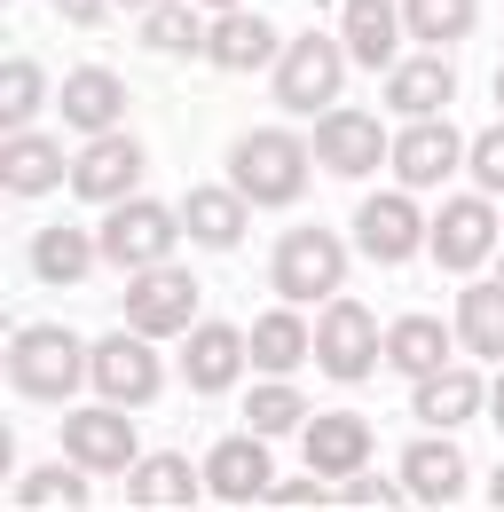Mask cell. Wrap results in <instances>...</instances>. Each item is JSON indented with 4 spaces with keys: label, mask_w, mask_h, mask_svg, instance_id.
Here are the masks:
<instances>
[{
    "label": "cell",
    "mask_w": 504,
    "mask_h": 512,
    "mask_svg": "<svg viewBox=\"0 0 504 512\" xmlns=\"http://www.w3.org/2000/svg\"><path fill=\"white\" fill-rule=\"evenodd\" d=\"M87 339L79 331H63V323H24L16 339H8V386L24 394V402H71L79 386H87Z\"/></svg>",
    "instance_id": "1"
},
{
    "label": "cell",
    "mask_w": 504,
    "mask_h": 512,
    "mask_svg": "<svg viewBox=\"0 0 504 512\" xmlns=\"http://www.w3.org/2000/svg\"><path fill=\"white\" fill-rule=\"evenodd\" d=\"M308 166H315V142H300L292 127H252L229 142V182L252 205H300Z\"/></svg>",
    "instance_id": "2"
},
{
    "label": "cell",
    "mask_w": 504,
    "mask_h": 512,
    "mask_svg": "<svg viewBox=\"0 0 504 512\" xmlns=\"http://www.w3.org/2000/svg\"><path fill=\"white\" fill-rule=\"evenodd\" d=\"M268 284H276V300H292V308H323V300H339V284H347V245H339L323 221L284 229L276 253H268Z\"/></svg>",
    "instance_id": "3"
},
{
    "label": "cell",
    "mask_w": 504,
    "mask_h": 512,
    "mask_svg": "<svg viewBox=\"0 0 504 512\" xmlns=\"http://www.w3.org/2000/svg\"><path fill=\"white\" fill-rule=\"evenodd\" d=\"M504 245V221H497V197L489 190H457L441 197L434 229H426V253H434L441 276H481Z\"/></svg>",
    "instance_id": "4"
},
{
    "label": "cell",
    "mask_w": 504,
    "mask_h": 512,
    "mask_svg": "<svg viewBox=\"0 0 504 512\" xmlns=\"http://www.w3.org/2000/svg\"><path fill=\"white\" fill-rule=\"evenodd\" d=\"M347 40H323V32H300V40H284V56H276V103L284 111H300V119H323L331 103H339V87H347Z\"/></svg>",
    "instance_id": "5"
},
{
    "label": "cell",
    "mask_w": 504,
    "mask_h": 512,
    "mask_svg": "<svg viewBox=\"0 0 504 512\" xmlns=\"http://www.w3.org/2000/svg\"><path fill=\"white\" fill-rule=\"evenodd\" d=\"M95 237H103V260L134 276V268H150V260H174V245H182L189 229H182V205H158V197L134 190V197L111 205V221H103Z\"/></svg>",
    "instance_id": "6"
},
{
    "label": "cell",
    "mask_w": 504,
    "mask_h": 512,
    "mask_svg": "<svg viewBox=\"0 0 504 512\" xmlns=\"http://www.w3.org/2000/svg\"><path fill=\"white\" fill-rule=\"evenodd\" d=\"M87 386L103 394V402H126V410H150L158 402V386H166V363H158V339L150 331H111V339H95V355H87Z\"/></svg>",
    "instance_id": "7"
},
{
    "label": "cell",
    "mask_w": 504,
    "mask_h": 512,
    "mask_svg": "<svg viewBox=\"0 0 504 512\" xmlns=\"http://www.w3.org/2000/svg\"><path fill=\"white\" fill-rule=\"evenodd\" d=\"M315 363H323V379H371L378 363H386V323L363 308V300H323V316H315Z\"/></svg>",
    "instance_id": "8"
},
{
    "label": "cell",
    "mask_w": 504,
    "mask_h": 512,
    "mask_svg": "<svg viewBox=\"0 0 504 512\" xmlns=\"http://www.w3.org/2000/svg\"><path fill=\"white\" fill-rule=\"evenodd\" d=\"M308 142H315V166L339 174V182H363V174H378V166L394 158L386 119H378V111H355V103H331V111L315 119Z\"/></svg>",
    "instance_id": "9"
},
{
    "label": "cell",
    "mask_w": 504,
    "mask_h": 512,
    "mask_svg": "<svg viewBox=\"0 0 504 512\" xmlns=\"http://www.w3.org/2000/svg\"><path fill=\"white\" fill-rule=\"evenodd\" d=\"M126 323L150 331V339H182L189 323H197V276H189L182 260L134 268V276H126Z\"/></svg>",
    "instance_id": "10"
},
{
    "label": "cell",
    "mask_w": 504,
    "mask_h": 512,
    "mask_svg": "<svg viewBox=\"0 0 504 512\" xmlns=\"http://www.w3.org/2000/svg\"><path fill=\"white\" fill-rule=\"evenodd\" d=\"M63 457L87 473H134V410L126 402H71L63 418Z\"/></svg>",
    "instance_id": "11"
},
{
    "label": "cell",
    "mask_w": 504,
    "mask_h": 512,
    "mask_svg": "<svg viewBox=\"0 0 504 512\" xmlns=\"http://www.w3.org/2000/svg\"><path fill=\"white\" fill-rule=\"evenodd\" d=\"M426 213H418V190H371L363 205H355V245H363V260H378V268H402L410 253H426Z\"/></svg>",
    "instance_id": "12"
},
{
    "label": "cell",
    "mask_w": 504,
    "mask_h": 512,
    "mask_svg": "<svg viewBox=\"0 0 504 512\" xmlns=\"http://www.w3.org/2000/svg\"><path fill=\"white\" fill-rule=\"evenodd\" d=\"M276 489V465H268V434H221L205 449V497L213 505H268Z\"/></svg>",
    "instance_id": "13"
},
{
    "label": "cell",
    "mask_w": 504,
    "mask_h": 512,
    "mask_svg": "<svg viewBox=\"0 0 504 512\" xmlns=\"http://www.w3.org/2000/svg\"><path fill=\"white\" fill-rule=\"evenodd\" d=\"M245 363H252V331H237V323L197 316L182 331V386L189 394H229Z\"/></svg>",
    "instance_id": "14"
},
{
    "label": "cell",
    "mask_w": 504,
    "mask_h": 512,
    "mask_svg": "<svg viewBox=\"0 0 504 512\" xmlns=\"http://www.w3.org/2000/svg\"><path fill=\"white\" fill-rule=\"evenodd\" d=\"M465 134L449 127V111L441 119H402V134H394V182L402 190H441L457 166H465Z\"/></svg>",
    "instance_id": "15"
},
{
    "label": "cell",
    "mask_w": 504,
    "mask_h": 512,
    "mask_svg": "<svg viewBox=\"0 0 504 512\" xmlns=\"http://www.w3.org/2000/svg\"><path fill=\"white\" fill-rule=\"evenodd\" d=\"M142 174H150V158H142V142H134V134H87V150L71 158V190L95 197V205L134 197Z\"/></svg>",
    "instance_id": "16"
},
{
    "label": "cell",
    "mask_w": 504,
    "mask_h": 512,
    "mask_svg": "<svg viewBox=\"0 0 504 512\" xmlns=\"http://www.w3.org/2000/svg\"><path fill=\"white\" fill-rule=\"evenodd\" d=\"M449 103H457V64H449L441 48L386 64V111H394V119H441Z\"/></svg>",
    "instance_id": "17"
},
{
    "label": "cell",
    "mask_w": 504,
    "mask_h": 512,
    "mask_svg": "<svg viewBox=\"0 0 504 512\" xmlns=\"http://www.w3.org/2000/svg\"><path fill=\"white\" fill-rule=\"evenodd\" d=\"M245 221H252V197L237 182H197L182 197V229H189V245H205V253H237Z\"/></svg>",
    "instance_id": "18"
},
{
    "label": "cell",
    "mask_w": 504,
    "mask_h": 512,
    "mask_svg": "<svg viewBox=\"0 0 504 512\" xmlns=\"http://www.w3.org/2000/svg\"><path fill=\"white\" fill-rule=\"evenodd\" d=\"M0 182L16 197H48L71 182V158H63V142L56 134H40V127H8V142H0Z\"/></svg>",
    "instance_id": "19"
},
{
    "label": "cell",
    "mask_w": 504,
    "mask_h": 512,
    "mask_svg": "<svg viewBox=\"0 0 504 512\" xmlns=\"http://www.w3.org/2000/svg\"><path fill=\"white\" fill-rule=\"evenodd\" d=\"M300 457H308L323 481H347V473L371 465V426H363L355 410H323V418L300 426Z\"/></svg>",
    "instance_id": "20"
},
{
    "label": "cell",
    "mask_w": 504,
    "mask_h": 512,
    "mask_svg": "<svg viewBox=\"0 0 504 512\" xmlns=\"http://www.w3.org/2000/svg\"><path fill=\"white\" fill-rule=\"evenodd\" d=\"M56 111H63L79 134H119V119H126V79H119L111 64H79V71L56 87Z\"/></svg>",
    "instance_id": "21"
},
{
    "label": "cell",
    "mask_w": 504,
    "mask_h": 512,
    "mask_svg": "<svg viewBox=\"0 0 504 512\" xmlns=\"http://www.w3.org/2000/svg\"><path fill=\"white\" fill-rule=\"evenodd\" d=\"M402 481H410V505H457L465 497V449L426 426L418 442L402 449Z\"/></svg>",
    "instance_id": "22"
},
{
    "label": "cell",
    "mask_w": 504,
    "mask_h": 512,
    "mask_svg": "<svg viewBox=\"0 0 504 512\" xmlns=\"http://www.w3.org/2000/svg\"><path fill=\"white\" fill-rule=\"evenodd\" d=\"M410 410H418V426L457 434L465 418H481V410H489V386H481V371H457V363H441V371H426V379H418Z\"/></svg>",
    "instance_id": "23"
},
{
    "label": "cell",
    "mask_w": 504,
    "mask_h": 512,
    "mask_svg": "<svg viewBox=\"0 0 504 512\" xmlns=\"http://www.w3.org/2000/svg\"><path fill=\"white\" fill-rule=\"evenodd\" d=\"M205 56L221 71H260L284 56V40H276V24L260 16V8H229V16H213V32H205Z\"/></svg>",
    "instance_id": "24"
},
{
    "label": "cell",
    "mask_w": 504,
    "mask_h": 512,
    "mask_svg": "<svg viewBox=\"0 0 504 512\" xmlns=\"http://www.w3.org/2000/svg\"><path fill=\"white\" fill-rule=\"evenodd\" d=\"M402 0H347V16H339V40H347V56L355 64L386 71L394 56H402Z\"/></svg>",
    "instance_id": "25"
},
{
    "label": "cell",
    "mask_w": 504,
    "mask_h": 512,
    "mask_svg": "<svg viewBox=\"0 0 504 512\" xmlns=\"http://www.w3.org/2000/svg\"><path fill=\"white\" fill-rule=\"evenodd\" d=\"M197 465L189 457H174V449H158V457H134V473H126V505L134 512H182L197 505Z\"/></svg>",
    "instance_id": "26"
},
{
    "label": "cell",
    "mask_w": 504,
    "mask_h": 512,
    "mask_svg": "<svg viewBox=\"0 0 504 512\" xmlns=\"http://www.w3.org/2000/svg\"><path fill=\"white\" fill-rule=\"evenodd\" d=\"M457 347L481 363H504V276H473L457 292Z\"/></svg>",
    "instance_id": "27"
},
{
    "label": "cell",
    "mask_w": 504,
    "mask_h": 512,
    "mask_svg": "<svg viewBox=\"0 0 504 512\" xmlns=\"http://www.w3.org/2000/svg\"><path fill=\"white\" fill-rule=\"evenodd\" d=\"M95 260H103V237H87V229H71V221H48V229L32 237V276H40V284H87Z\"/></svg>",
    "instance_id": "28"
},
{
    "label": "cell",
    "mask_w": 504,
    "mask_h": 512,
    "mask_svg": "<svg viewBox=\"0 0 504 512\" xmlns=\"http://www.w3.org/2000/svg\"><path fill=\"white\" fill-rule=\"evenodd\" d=\"M449 363V323L441 316H394L386 323V371H402V379H426Z\"/></svg>",
    "instance_id": "29"
},
{
    "label": "cell",
    "mask_w": 504,
    "mask_h": 512,
    "mask_svg": "<svg viewBox=\"0 0 504 512\" xmlns=\"http://www.w3.org/2000/svg\"><path fill=\"white\" fill-rule=\"evenodd\" d=\"M315 355V323L308 316H292V308H268V316L252 323V371H300Z\"/></svg>",
    "instance_id": "30"
},
{
    "label": "cell",
    "mask_w": 504,
    "mask_h": 512,
    "mask_svg": "<svg viewBox=\"0 0 504 512\" xmlns=\"http://www.w3.org/2000/svg\"><path fill=\"white\" fill-rule=\"evenodd\" d=\"M205 8L197 0H158V8H142V48L150 56H205Z\"/></svg>",
    "instance_id": "31"
},
{
    "label": "cell",
    "mask_w": 504,
    "mask_h": 512,
    "mask_svg": "<svg viewBox=\"0 0 504 512\" xmlns=\"http://www.w3.org/2000/svg\"><path fill=\"white\" fill-rule=\"evenodd\" d=\"M16 512H79L87 505V465H32L24 481H16V497H8Z\"/></svg>",
    "instance_id": "32"
},
{
    "label": "cell",
    "mask_w": 504,
    "mask_h": 512,
    "mask_svg": "<svg viewBox=\"0 0 504 512\" xmlns=\"http://www.w3.org/2000/svg\"><path fill=\"white\" fill-rule=\"evenodd\" d=\"M402 24L418 48H457L481 24V0H402Z\"/></svg>",
    "instance_id": "33"
},
{
    "label": "cell",
    "mask_w": 504,
    "mask_h": 512,
    "mask_svg": "<svg viewBox=\"0 0 504 512\" xmlns=\"http://www.w3.org/2000/svg\"><path fill=\"white\" fill-rule=\"evenodd\" d=\"M245 426H252V434H268V442H276V434H300V426H308V394L268 371V379L245 394Z\"/></svg>",
    "instance_id": "34"
},
{
    "label": "cell",
    "mask_w": 504,
    "mask_h": 512,
    "mask_svg": "<svg viewBox=\"0 0 504 512\" xmlns=\"http://www.w3.org/2000/svg\"><path fill=\"white\" fill-rule=\"evenodd\" d=\"M40 103H48V71L32 64V56H8V71H0V119L8 127H32Z\"/></svg>",
    "instance_id": "35"
},
{
    "label": "cell",
    "mask_w": 504,
    "mask_h": 512,
    "mask_svg": "<svg viewBox=\"0 0 504 512\" xmlns=\"http://www.w3.org/2000/svg\"><path fill=\"white\" fill-rule=\"evenodd\" d=\"M339 505H355V512H394V505H410V481H378L371 465H363V473H347V481H339Z\"/></svg>",
    "instance_id": "36"
},
{
    "label": "cell",
    "mask_w": 504,
    "mask_h": 512,
    "mask_svg": "<svg viewBox=\"0 0 504 512\" xmlns=\"http://www.w3.org/2000/svg\"><path fill=\"white\" fill-rule=\"evenodd\" d=\"M465 174H473V190L504 197V119L489 134H473V150H465Z\"/></svg>",
    "instance_id": "37"
},
{
    "label": "cell",
    "mask_w": 504,
    "mask_h": 512,
    "mask_svg": "<svg viewBox=\"0 0 504 512\" xmlns=\"http://www.w3.org/2000/svg\"><path fill=\"white\" fill-rule=\"evenodd\" d=\"M268 505L276 512H315V505H339V497H323V473H292V481H276V489H268Z\"/></svg>",
    "instance_id": "38"
},
{
    "label": "cell",
    "mask_w": 504,
    "mask_h": 512,
    "mask_svg": "<svg viewBox=\"0 0 504 512\" xmlns=\"http://www.w3.org/2000/svg\"><path fill=\"white\" fill-rule=\"evenodd\" d=\"M48 8H56V16H71V24H79V32H87V24H103V16H111V0H48Z\"/></svg>",
    "instance_id": "39"
},
{
    "label": "cell",
    "mask_w": 504,
    "mask_h": 512,
    "mask_svg": "<svg viewBox=\"0 0 504 512\" xmlns=\"http://www.w3.org/2000/svg\"><path fill=\"white\" fill-rule=\"evenodd\" d=\"M489 418H497V434H504V371L489 379Z\"/></svg>",
    "instance_id": "40"
},
{
    "label": "cell",
    "mask_w": 504,
    "mask_h": 512,
    "mask_svg": "<svg viewBox=\"0 0 504 512\" xmlns=\"http://www.w3.org/2000/svg\"><path fill=\"white\" fill-rule=\"evenodd\" d=\"M197 8H205V16H229V8H245V0H197Z\"/></svg>",
    "instance_id": "41"
},
{
    "label": "cell",
    "mask_w": 504,
    "mask_h": 512,
    "mask_svg": "<svg viewBox=\"0 0 504 512\" xmlns=\"http://www.w3.org/2000/svg\"><path fill=\"white\" fill-rule=\"evenodd\" d=\"M489 497H497V505H504V465H497V481H489Z\"/></svg>",
    "instance_id": "42"
},
{
    "label": "cell",
    "mask_w": 504,
    "mask_h": 512,
    "mask_svg": "<svg viewBox=\"0 0 504 512\" xmlns=\"http://www.w3.org/2000/svg\"><path fill=\"white\" fill-rule=\"evenodd\" d=\"M111 8H158V0H111Z\"/></svg>",
    "instance_id": "43"
},
{
    "label": "cell",
    "mask_w": 504,
    "mask_h": 512,
    "mask_svg": "<svg viewBox=\"0 0 504 512\" xmlns=\"http://www.w3.org/2000/svg\"><path fill=\"white\" fill-rule=\"evenodd\" d=\"M497 111H504V71H497Z\"/></svg>",
    "instance_id": "44"
}]
</instances>
